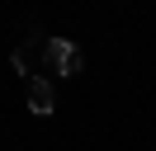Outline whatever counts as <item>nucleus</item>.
<instances>
[{"label": "nucleus", "mask_w": 156, "mask_h": 151, "mask_svg": "<svg viewBox=\"0 0 156 151\" xmlns=\"http://www.w3.org/2000/svg\"><path fill=\"white\" fill-rule=\"evenodd\" d=\"M43 61H48L57 76H76L80 66H85V57H80L66 38H43Z\"/></svg>", "instance_id": "obj_1"}, {"label": "nucleus", "mask_w": 156, "mask_h": 151, "mask_svg": "<svg viewBox=\"0 0 156 151\" xmlns=\"http://www.w3.org/2000/svg\"><path fill=\"white\" fill-rule=\"evenodd\" d=\"M52 109H57V99H52V85L43 80V76H33V80H29V113L48 118Z\"/></svg>", "instance_id": "obj_2"}]
</instances>
